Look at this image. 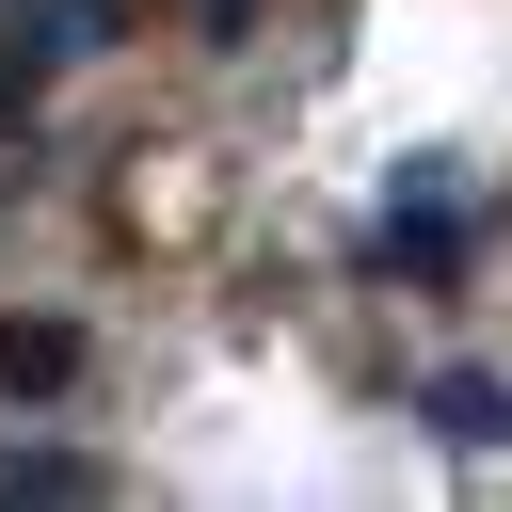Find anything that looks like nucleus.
<instances>
[{
    "label": "nucleus",
    "instance_id": "1",
    "mask_svg": "<svg viewBox=\"0 0 512 512\" xmlns=\"http://www.w3.org/2000/svg\"><path fill=\"white\" fill-rule=\"evenodd\" d=\"M384 272L400 288H464V192L432 160H400V192H384Z\"/></svg>",
    "mask_w": 512,
    "mask_h": 512
},
{
    "label": "nucleus",
    "instance_id": "2",
    "mask_svg": "<svg viewBox=\"0 0 512 512\" xmlns=\"http://www.w3.org/2000/svg\"><path fill=\"white\" fill-rule=\"evenodd\" d=\"M416 416H432L448 448H512V384H496V368H432V384H416Z\"/></svg>",
    "mask_w": 512,
    "mask_h": 512
},
{
    "label": "nucleus",
    "instance_id": "3",
    "mask_svg": "<svg viewBox=\"0 0 512 512\" xmlns=\"http://www.w3.org/2000/svg\"><path fill=\"white\" fill-rule=\"evenodd\" d=\"M80 384V336L64 320H0V400H64Z\"/></svg>",
    "mask_w": 512,
    "mask_h": 512
},
{
    "label": "nucleus",
    "instance_id": "4",
    "mask_svg": "<svg viewBox=\"0 0 512 512\" xmlns=\"http://www.w3.org/2000/svg\"><path fill=\"white\" fill-rule=\"evenodd\" d=\"M0 496H112V464H96V448H16Z\"/></svg>",
    "mask_w": 512,
    "mask_h": 512
}]
</instances>
